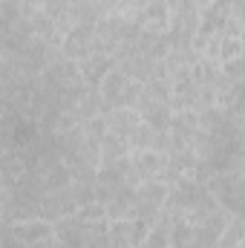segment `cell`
<instances>
[{
    "mask_svg": "<svg viewBox=\"0 0 245 248\" xmlns=\"http://www.w3.org/2000/svg\"><path fill=\"white\" fill-rule=\"evenodd\" d=\"M168 168V153L159 150H130L124 162V182L127 185H141L150 179H162Z\"/></svg>",
    "mask_w": 245,
    "mask_h": 248,
    "instance_id": "cell-1",
    "label": "cell"
},
{
    "mask_svg": "<svg viewBox=\"0 0 245 248\" xmlns=\"http://www.w3.org/2000/svg\"><path fill=\"white\" fill-rule=\"evenodd\" d=\"M208 193L231 214H243V199H245V182L243 170H231V173H214L208 179Z\"/></svg>",
    "mask_w": 245,
    "mask_h": 248,
    "instance_id": "cell-2",
    "label": "cell"
},
{
    "mask_svg": "<svg viewBox=\"0 0 245 248\" xmlns=\"http://www.w3.org/2000/svg\"><path fill=\"white\" fill-rule=\"evenodd\" d=\"M168 182L162 179H150V182H141L136 185V202H133V217L130 219H141V222H153L162 208H165V196H168Z\"/></svg>",
    "mask_w": 245,
    "mask_h": 248,
    "instance_id": "cell-3",
    "label": "cell"
},
{
    "mask_svg": "<svg viewBox=\"0 0 245 248\" xmlns=\"http://www.w3.org/2000/svg\"><path fill=\"white\" fill-rule=\"evenodd\" d=\"M0 231H3L6 237H12V240H17V243H23V246H29V248L38 246V243H44V240H52V237H55L52 222H46V219H41V217L9 222V225H3Z\"/></svg>",
    "mask_w": 245,
    "mask_h": 248,
    "instance_id": "cell-4",
    "label": "cell"
},
{
    "mask_svg": "<svg viewBox=\"0 0 245 248\" xmlns=\"http://www.w3.org/2000/svg\"><path fill=\"white\" fill-rule=\"evenodd\" d=\"M58 52L66 61H81L84 55H90L92 52V26L90 23H75L69 32H63Z\"/></svg>",
    "mask_w": 245,
    "mask_h": 248,
    "instance_id": "cell-5",
    "label": "cell"
},
{
    "mask_svg": "<svg viewBox=\"0 0 245 248\" xmlns=\"http://www.w3.org/2000/svg\"><path fill=\"white\" fill-rule=\"evenodd\" d=\"M78 211V202H75V196H72V190L69 185L66 187H58V190H49L46 196H44V202H41V219H46V222H58L63 217H72Z\"/></svg>",
    "mask_w": 245,
    "mask_h": 248,
    "instance_id": "cell-6",
    "label": "cell"
},
{
    "mask_svg": "<svg viewBox=\"0 0 245 248\" xmlns=\"http://www.w3.org/2000/svg\"><path fill=\"white\" fill-rule=\"evenodd\" d=\"M78 63V75H81V81L87 84V87H98L101 84V78L116 66V61H113V55H101V52H90V55H84Z\"/></svg>",
    "mask_w": 245,
    "mask_h": 248,
    "instance_id": "cell-7",
    "label": "cell"
},
{
    "mask_svg": "<svg viewBox=\"0 0 245 248\" xmlns=\"http://www.w3.org/2000/svg\"><path fill=\"white\" fill-rule=\"evenodd\" d=\"M104 122H107V133H110V136L127 141V139L133 136V130L141 124V116H138L133 107H113V110L104 113Z\"/></svg>",
    "mask_w": 245,
    "mask_h": 248,
    "instance_id": "cell-8",
    "label": "cell"
},
{
    "mask_svg": "<svg viewBox=\"0 0 245 248\" xmlns=\"http://www.w3.org/2000/svg\"><path fill=\"white\" fill-rule=\"evenodd\" d=\"M133 202H136V187L124 185L119 187L107 202H104V211H107V222H116V219H130L133 217Z\"/></svg>",
    "mask_w": 245,
    "mask_h": 248,
    "instance_id": "cell-9",
    "label": "cell"
},
{
    "mask_svg": "<svg viewBox=\"0 0 245 248\" xmlns=\"http://www.w3.org/2000/svg\"><path fill=\"white\" fill-rule=\"evenodd\" d=\"M127 81H130V78L124 75L122 69H119V66H113V69H110V72H107V75L101 78V84L95 87V90H98V95L104 98V104H107L110 110H113V107L119 104V95L124 93Z\"/></svg>",
    "mask_w": 245,
    "mask_h": 248,
    "instance_id": "cell-10",
    "label": "cell"
},
{
    "mask_svg": "<svg viewBox=\"0 0 245 248\" xmlns=\"http://www.w3.org/2000/svg\"><path fill=\"white\" fill-rule=\"evenodd\" d=\"M170 219L173 217L159 214L150 222V228H147V234H144V240H141L138 248H170Z\"/></svg>",
    "mask_w": 245,
    "mask_h": 248,
    "instance_id": "cell-11",
    "label": "cell"
},
{
    "mask_svg": "<svg viewBox=\"0 0 245 248\" xmlns=\"http://www.w3.org/2000/svg\"><path fill=\"white\" fill-rule=\"evenodd\" d=\"M130 156V147H127V141L122 139H116V136H104V141H101V147H98V168H113V165H119Z\"/></svg>",
    "mask_w": 245,
    "mask_h": 248,
    "instance_id": "cell-12",
    "label": "cell"
},
{
    "mask_svg": "<svg viewBox=\"0 0 245 248\" xmlns=\"http://www.w3.org/2000/svg\"><path fill=\"white\" fill-rule=\"evenodd\" d=\"M216 248H243V214H234L228 225L219 231Z\"/></svg>",
    "mask_w": 245,
    "mask_h": 248,
    "instance_id": "cell-13",
    "label": "cell"
},
{
    "mask_svg": "<svg viewBox=\"0 0 245 248\" xmlns=\"http://www.w3.org/2000/svg\"><path fill=\"white\" fill-rule=\"evenodd\" d=\"M23 173H26V162H23L15 150H9V153H3V156H0V179H3V182H9V185H12V182H15V179H20Z\"/></svg>",
    "mask_w": 245,
    "mask_h": 248,
    "instance_id": "cell-14",
    "label": "cell"
},
{
    "mask_svg": "<svg viewBox=\"0 0 245 248\" xmlns=\"http://www.w3.org/2000/svg\"><path fill=\"white\" fill-rule=\"evenodd\" d=\"M41 179H44V187H46V190L66 187V185H69V179H72V173H69V165H63L61 159H58L55 165H49V168L41 173Z\"/></svg>",
    "mask_w": 245,
    "mask_h": 248,
    "instance_id": "cell-15",
    "label": "cell"
},
{
    "mask_svg": "<svg viewBox=\"0 0 245 248\" xmlns=\"http://www.w3.org/2000/svg\"><path fill=\"white\" fill-rule=\"evenodd\" d=\"M75 217L81 219V222H104L107 219V211H104V205L101 202H84L78 211H75Z\"/></svg>",
    "mask_w": 245,
    "mask_h": 248,
    "instance_id": "cell-16",
    "label": "cell"
},
{
    "mask_svg": "<svg viewBox=\"0 0 245 248\" xmlns=\"http://www.w3.org/2000/svg\"><path fill=\"white\" fill-rule=\"evenodd\" d=\"M219 69H222V75L231 81V84H243V75H245V58H231V61L219 63Z\"/></svg>",
    "mask_w": 245,
    "mask_h": 248,
    "instance_id": "cell-17",
    "label": "cell"
},
{
    "mask_svg": "<svg viewBox=\"0 0 245 248\" xmlns=\"http://www.w3.org/2000/svg\"><path fill=\"white\" fill-rule=\"evenodd\" d=\"M138 95H141V84L138 81H127V87H124V93L119 95V104L116 107H136Z\"/></svg>",
    "mask_w": 245,
    "mask_h": 248,
    "instance_id": "cell-18",
    "label": "cell"
},
{
    "mask_svg": "<svg viewBox=\"0 0 245 248\" xmlns=\"http://www.w3.org/2000/svg\"><path fill=\"white\" fill-rule=\"evenodd\" d=\"M211 3H216V0H193V6H196L199 12H205V9H208Z\"/></svg>",
    "mask_w": 245,
    "mask_h": 248,
    "instance_id": "cell-19",
    "label": "cell"
},
{
    "mask_svg": "<svg viewBox=\"0 0 245 248\" xmlns=\"http://www.w3.org/2000/svg\"><path fill=\"white\" fill-rule=\"evenodd\" d=\"M26 3H35V6H44L46 0H26Z\"/></svg>",
    "mask_w": 245,
    "mask_h": 248,
    "instance_id": "cell-20",
    "label": "cell"
}]
</instances>
